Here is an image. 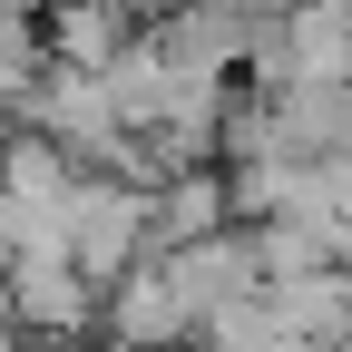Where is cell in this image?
<instances>
[{
	"label": "cell",
	"instance_id": "obj_4",
	"mask_svg": "<svg viewBox=\"0 0 352 352\" xmlns=\"http://www.w3.org/2000/svg\"><path fill=\"white\" fill-rule=\"evenodd\" d=\"M157 264L176 274V294L196 303V323H206L226 294H254V284H264V264H254V235H245V226H215V235H196V245H166Z\"/></svg>",
	"mask_w": 352,
	"mask_h": 352
},
{
	"label": "cell",
	"instance_id": "obj_1",
	"mask_svg": "<svg viewBox=\"0 0 352 352\" xmlns=\"http://www.w3.org/2000/svg\"><path fill=\"white\" fill-rule=\"evenodd\" d=\"M0 294H10V314H20L30 342H78V333H98V294L108 284L78 254H10Z\"/></svg>",
	"mask_w": 352,
	"mask_h": 352
},
{
	"label": "cell",
	"instance_id": "obj_2",
	"mask_svg": "<svg viewBox=\"0 0 352 352\" xmlns=\"http://www.w3.org/2000/svg\"><path fill=\"white\" fill-rule=\"evenodd\" d=\"M98 333L127 342V352H176V342H196V303L176 294V274H166L157 254H138V264L98 294Z\"/></svg>",
	"mask_w": 352,
	"mask_h": 352
},
{
	"label": "cell",
	"instance_id": "obj_3",
	"mask_svg": "<svg viewBox=\"0 0 352 352\" xmlns=\"http://www.w3.org/2000/svg\"><path fill=\"white\" fill-rule=\"evenodd\" d=\"M215 226H235V186H226V157H196V166H166L147 186V254L166 245H196Z\"/></svg>",
	"mask_w": 352,
	"mask_h": 352
},
{
	"label": "cell",
	"instance_id": "obj_5",
	"mask_svg": "<svg viewBox=\"0 0 352 352\" xmlns=\"http://www.w3.org/2000/svg\"><path fill=\"white\" fill-rule=\"evenodd\" d=\"M264 303H274L294 333H314L323 352L352 342V264L342 254L333 264H303V274H264Z\"/></svg>",
	"mask_w": 352,
	"mask_h": 352
},
{
	"label": "cell",
	"instance_id": "obj_6",
	"mask_svg": "<svg viewBox=\"0 0 352 352\" xmlns=\"http://www.w3.org/2000/svg\"><path fill=\"white\" fill-rule=\"evenodd\" d=\"M342 352H352V342H342Z\"/></svg>",
	"mask_w": 352,
	"mask_h": 352
}]
</instances>
